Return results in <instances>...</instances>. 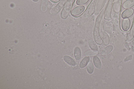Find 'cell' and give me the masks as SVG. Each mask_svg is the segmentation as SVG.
I'll use <instances>...</instances> for the list:
<instances>
[{"mask_svg":"<svg viewBox=\"0 0 134 89\" xmlns=\"http://www.w3.org/2000/svg\"><path fill=\"white\" fill-rule=\"evenodd\" d=\"M104 14L103 11L99 13L96 18L94 31V38L95 42L98 45H101L103 41L101 38L100 33V28L101 23Z\"/></svg>","mask_w":134,"mask_h":89,"instance_id":"cell-1","label":"cell"},{"mask_svg":"<svg viewBox=\"0 0 134 89\" xmlns=\"http://www.w3.org/2000/svg\"><path fill=\"white\" fill-rule=\"evenodd\" d=\"M72 7V3L70 1L67 2L61 13V16L63 19H66L69 14Z\"/></svg>","mask_w":134,"mask_h":89,"instance_id":"cell-2","label":"cell"},{"mask_svg":"<svg viewBox=\"0 0 134 89\" xmlns=\"http://www.w3.org/2000/svg\"><path fill=\"white\" fill-rule=\"evenodd\" d=\"M95 1H94L83 14L82 17L83 18H89L94 14L95 11Z\"/></svg>","mask_w":134,"mask_h":89,"instance_id":"cell-3","label":"cell"},{"mask_svg":"<svg viewBox=\"0 0 134 89\" xmlns=\"http://www.w3.org/2000/svg\"><path fill=\"white\" fill-rule=\"evenodd\" d=\"M67 0H61L56 6L50 10V13L52 15H56L57 14L64 6Z\"/></svg>","mask_w":134,"mask_h":89,"instance_id":"cell-4","label":"cell"},{"mask_svg":"<svg viewBox=\"0 0 134 89\" xmlns=\"http://www.w3.org/2000/svg\"><path fill=\"white\" fill-rule=\"evenodd\" d=\"M85 9V7L83 6H79L74 8L71 12V15L74 17H79Z\"/></svg>","mask_w":134,"mask_h":89,"instance_id":"cell-5","label":"cell"},{"mask_svg":"<svg viewBox=\"0 0 134 89\" xmlns=\"http://www.w3.org/2000/svg\"><path fill=\"white\" fill-rule=\"evenodd\" d=\"M130 22L128 18H124L122 23V27L123 30L125 32L128 31L130 27Z\"/></svg>","mask_w":134,"mask_h":89,"instance_id":"cell-6","label":"cell"},{"mask_svg":"<svg viewBox=\"0 0 134 89\" xmlns=\"http://www.w3.org/2000/svg\"><path fill=\"white\" fill-rule=\"evenodd\" d=\"M134 13L133 10L132 9H126L122 13L121 16L123 18H128L131 17Z\"/></svg>","mask_w":134,"mask_h":89,"instance_id":"cell-7","label":"cell"},{"mask_svg":"<svg viewBox=\"0 0 134 89\" xmlns=\"http://www.w3.org/2000/svg\"><path fill=\"white\" fill-rule=\"evenodd\" d=\"M100 34L103 39V42L105 46L108 45L109 43L110 40L108 34L102 31H101Z\"/></svg>","mask_w":134,"mask_h":89,"instance_id":"cell-8","label":"cell"},{"mask_svg":"<svg viewBox=\"0 0 134 89\" xmlns=\"http://www.w3.org/2000/svg\"><path fill=\"white\" fill-rule=\"evenodd\" d=\"M134 6V0H126L123 3V7L125 9H131Z\"/></svg>","mask_w":134,"mask_h":89,"instance_id":"cell-9","label":"cell"},{"mask_svg":"<svg viewBox=\"0 0 134 89\" xmlns=\"http://www.w3.org/2000/svg\"><path fill=\"white\" fill-rule=\"evenodd\" d=\"M113 46L112 45H109L106 47L101 53V55L103 56H105L109 54L112 50Z\"/></svg>","mask_w":134,"mask_h":89,"instance_id":"cell-10","label":"cell"},{"mask_svg":"<svg viewBox=\"0 0 134 89\" xmlns=\"http://www.w3.org/2000/svg\"><path fill=\"white\" fill-rule=\"evenodd\" d=\"M64 58L65 61L68 64L73 66L75 65V62L70 56H65L64 57Z\"/></svg>","mask_w":134,"mask_h":89,"instance_id":"cell-11","label":"cell"},{"mask_svg":"<svg viewBox=\"0 0 134 89\" xmlns=\"http://www.w3.org/2000/svg\"><path fill=\"white\" fill-rule=\"evenodd\" d=\"M74 56L76 60L79 61L81 57V51L78 47H76L74 50Z\"/></svg>","mask_w":134,"mask_h":89,"instance_id":"cell-12","label":"cell"},{"mask_svg":"<svg viewBox=\"0 0 134 89\" xmlns=\"http://www.w3.org/2000/svg\"><path fill=\"white\" fill-rule=\"evenodd\" d=\"M93 62L96 68L98 69L101 67V64L99 59L97 56H95L93 59Z\"/></svg>","mask_w":134,"mask_h":89,"instance_id":"cell-13","label":"cell"},{"mask_svg":"<svg viewBox=\"0 0 134 89\" xmlns=\"http://www.w3.org/2000/svg\"><path fill=\"white\" fill-rule=\"evenodd\" d=\"M89 60V58L86 57L83 58L80 64V67L81 68L85 67L87 65Z\"/></svg>","mask_w":134,"mask_h":89,"instance_id":"cell-14","label":"cell"},{"mask_svg":"<svg viewBox=\"0 0 134 89\" xmlns=\"http://www.w3.org/2000/svg\"><path fill=\"white\" fill-rule=\"evenodd\" d=\"M48 0H42L41 9L43 12H46L47 9V3Z\"/></svg>","mask_w":134,"mask_h":89,"instance_id":"cell-15","label":"cell"},{"mask_svg":"<svg viewBox=\"0 0 134 89\" xmlns=\"http://www.w3.org/2000/svg\"><path fill=\"white\" fill-rule=\"evenodd\" d=\"M89 47L92 50H97L98 49L97 45L95 42L92 40H89L88 42Z\"/></svg>","mask_w":134,"mask_h":89,"instance_id":"cell-16","label":"cell"},{"mask_svg":"<svg viewBox=\"0 0 134 89\" xmlns=\"http://www.w3.org/2000/svg\"><path fill=\"white\" fill-rule=\"evenodd\" d=\"M98 52L96 50H90L87 51L85 53V55L87 56L92 57L97 55Z\"/></svg>","mask_w":134,"mask_h":89,"instance_id":"cell-17","label":"cell"},{"mask_svg":"<svg viewBox=\"0 0 134 89\" xmlns=\"http://www.w3.org/2000/svg\"><path fill=\"white\" fill-rule=\"evenodd\" d=\"M87 70L89 73L92 74L93 71L94 67L93 65L91 62H90L87 66Z\"/></svg>","mask_w":134,"mask_h":89,"instance_id":"cell-18","label":"cell"},{"mask_svg":"<svg viewBox=\"0 0 134 89\" xmlns=\"http://www.w3.org/2000/svg\"><path fill=\"white\" fill-rule=\"evenodd\" d=\"M89 1V0H77L76 3L78 5H83L86 4Z\"/></svg>","mask_w":134,"mask_h":89,"instance_id":"cell-19","label":"cell"},{"mask_svg":"<svg viewBox=\"0 0 134 89\" xmlns=\"http://www.w3.org/2000/svg\"><path fill=\"white\" fill-rule=\"evenodd\" d=\"M133 36L131 34H129L127 36V40L128 41H130L133 39Z\"/></svg>","mask_w":134,"mask_h":89,"instance_id":"cell-20","label":"cell"},{"mask_svg":"<svg viewBox=\"0 0 134 89\" xmlns=\"http://www.w3.org/2000/svg\"><path fill=\"white\" fill-rule=\"evenodd\" d=\"M132 44L134 46V40H133L132 42Z\"/></svg>","mask_w":134,"mask_h":89,"instance_id":"cell-21","label":"cell"},{"mask_svg":"<svg viewBox=\"0 0 134 89\" xmlns=\"http://www.w3.org/2000/svg\"><path fill=\"white\" fill-rule=\"evenodd\" d=\"M33 1H34V2H37L38 0H33Z\"/></svg>","mask_w":134,"mask_h":89,"instance_id":"cell-22","label":"cell"}]
</instances>
